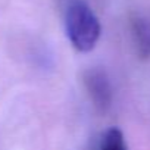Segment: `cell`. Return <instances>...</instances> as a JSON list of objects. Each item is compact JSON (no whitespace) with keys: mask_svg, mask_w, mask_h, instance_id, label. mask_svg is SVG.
<instances>
[{"mask_svg":"<svg viewBox=\"0 0 150 150\" xmlns=\"http://www.w3.org/2000/svg\"><path fill=\"white\" fill-rule=\"evenodd\" d=\"M83 83L94 106L100 112H106L113 100V90L108 74L99 68L87 69L83 74Z\"/></svg>","mask_w":150,"mask_h":150,"instance_id":"obj_2","label":"cell"},{"mask_svg":"<svg viewBox=\"0 0 150 150\" xmlns=\"http://www.w3.org/2000/svg\"><path fill=\"white\" fill-rule=\"evenodd\" d=\"M99 150H127L124 134L118 128H109L102 138Z\"/></svg>","mask_w":150,"mask_h":150,"instance_id":"obj_4","label":"cell"},{"mask_svg":"<svg viewBox=\"0 0 150 150\" xmlns=\"http://www.w3.org/2000/svg\"><path fill=\"white\" fill-rule=\"evenodd\" d=\"M66 35L78 52H90L96 47L102 27L93 9L84 0H72L65 13Z\"/></svg>","mask_w":150,"mask_h":150,"instance_id":"obj_1","label":"cell"},{"mask_svg":"<svg viewBox=\"0 0 150 150\" xmlns=\"http://www.w3.org/2000/svg\"><path fill=\"white\" fill-rule=\"evenodd\" d=\"M131 34L135 52L140 59H150V18L134 16L131 21Z\"/></svg>","mask_w":150,"mask_h":150,"instance_id":"obj_3","label":"cell"}]
</instances>
